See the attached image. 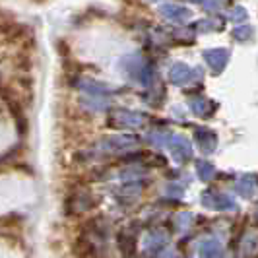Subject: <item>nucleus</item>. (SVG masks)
Segmentation results:
<instances>
[{
	"label": "nucleus",
	"instance_id": "4",
	"mask_svg": "<svg viewBox=\"0 0 258 258\" xmlns=\"http://www.w3.org/2000/svg\"><path fill=\"white\" fill-rule=\"evenodd\" d=\"M167 146L169 150H171V154H173V157L177 161H181V163L188 161L192 157V146H190V142L186 138H182V136H171Z\"/></svg>",
	"mask_w": 258,
	"mask_h": 258
},
{
	"label": "nucleus",
	"instance_id": "1",
	"mask_svg": "<svg viewBox=\"0 0 258 258\" xmlns=\"http://www.w3.org/2000/svg\"><path fill=\"white\" fill-rule=\"evenodd\" d=\"M136 144H138L136 136L118 134V136H113V138L103 140L97 148H101V150H99V154H116V152H126V150H132Z\"/></svg>",
	"mask_w": 258,
	"mask_h": 258
},
{
	"label": "nucleus",
	"instance_id": "14",
	"mask_svg": "<svg viewBox=\"0 0 258 258\" xmlns=\"http://www.w3.org/2000/svg\"><path fill=\"white\" fill-rule=\"evenodd\" d=\"M118 248L126 258H132V254L136 252V237L128 231H122L118 235Z\"/></svg>",
	"mask_w": 258,
	"mask_h": 258
},
{
	"label": "nucleus",
	"instance_id": "19",
	"mask_svg": "<svg viewBox=\"0 0 258 258\" xmlns=\"http://www.w3.org/2000/svg\"><path fill=\"white\" fill-rule=\"evenodd\" d=\"M246 20V12L245 8H233L229 12V22H235V24H243Z\"/></svg>",
	"mask_w": 258,
	"mask_h": 258
},
{
	"label": "nucleus",
	"instance_id": "18",
	"mask_svg": "<svg viewBox=\"0 0 258 258\" xmlns=\"http://www.w3.org/2000/svg\"><path fill=\"white\" fill-rule=\"evenodd\" d=\"M250 37H252V27L250 26H239L233 29V39H235V41L245 43V41H248Z\"/></svg>",
	"mask_w": 258,
	"mask_h": 258
},
{
	"label": "nucleus",
	"instance_id": "2",
	"mask_svg": "<svg viewBox=\"0 0 258 258\" xmlns=\"http://www.w3.org/2000/svg\"><path fill=\"white\" fill-rule=\"evenodd\" d=\"M111 124L116 128H140L144 124V115L136 111H128V109H120L113 115Z\"/></svg>",
	"mask_w": 258,
	"mask_h": 258
},
{
	"label": "nucleus",
	"instance_id": "9",
	"mask_svg": "<svg viewBox=\"0 0 258 258\" xmlns=\"http://www.w3.org/2000/svg\"><path fill=\"white\" fill-rule=\"evenodd\" d=\"M198 254L200 258H223V246L218 239H208V241L200 243Z\"/></svg>",
	"mask_w": 258,
	"mask_h": 258
},
{
	"label": "nucleus",
	"instance_id": "8",
	"mask_svg": "<svg viewBox=\"0 0 258 258\" xmlns=\"http://www.w3.org/2000/svg\"><path fill=\"white\" fill-rule=\"evenodd\" d=\"M68 202H72V206H66L68 214H80V212H86L91 208V194L82 190V192L72 194L68 198Z\"/></svg>",
	"mask_w": 258,
	"mask_h": 258
},
{
	"label": "nucleus",
	"instance_id": "6",
	"mask_svg": "<svg viewBox=\"0 0 258 258\" xmlns=\"http://www.w3.org/2000/svg\"><path fill=\"white\" fill-rule=\"evenodd\" d=\"M204 204H206V206H212L214 210H220V212L235 210V202H233L231 196H227V194L206 192L204 194Z\"/></svg>",
	"mask_w": 258,
	"mask_h": 258
},
{
	"label": "nucleus",
	"instance_id": "3",
	"mask_svg": "<svg viewBox=\"0 0 258 258\" xmlns=\"http://www.w3.org/2000/svg\"><path fill=\"white\" fill-rule=\"evenodd\" d=\"M159 12H161V16H163L165 20L173 22V24H186V22L190 20V16H192V12H190L188 8H184L181 4H175V2L161 4Z\"/></svg>",
	"mask_w": 258,
	"mask_h": 258
},
{
	"label": "nucleus",
	"instance_id": "15",
	"mask_svg": "<svg viewBox=\"0 0 258 258\" xmlns=\"http://www.w3.org/2000/svg\"><path fill=\"white\" fill-rule=\"evenodd\" d=\"M190 109H192L194 115L198 116H210L214 111H216V105L212 101H206V99H192L190 103Z\"/></svg>",
	"mask_w": 258,
	"mask_h": 258
},
{
	"label": "nucleus",
	"instance_id": "13",
	"mask_svg": "<svg viewBox=\"0 0 258 258\" xmlns=\"http://www.w3.org/2000/svg\"><path fill=\"white\" fill-rule=\"evenodd\" d=\"M237 192L245 198H252L256 194V177L254 175H245L237 182Z\"/></svg>",
	"mask_w": 258,
	"mask_h": 258
},
{
	"label": "nucleus",
	"instance_id": "11",
	"mask_svg": "<svg viewBox=\"0 0 258 258\" xmlns=\"http://www.w3.org/2000/svg\"><path fill=\"white\" fill-rule=\"evenodd\" d=\"M165 243H167V239H165V235L161 231H152L148 233V237H146V252L148 254H157L159 250H163L165 248Z\"/></svg>",
	"mask_w": 258,
	"mask_h": 258
},
{
	"label": "nucleus",
	"instance_id": "7",
	"mask_svg": "<svg viewBox=\"0 0 258 258\" xmlns=\"http://www.w3.org/2000/svg\"><path fill=\"white\" fill-rule=\"evenodd\" d=\"M190 78H192V70L184 64V62H177V64L171 66V70H169V80H171V84H175V86H184V84H188Z\"/></svg>",
	"mask_w": 258,
	"mask_h": 258
},
{
	"label": "nucleus",
	"instance_id": "22",
	"mask_svg": "<svg viewBox=\"0 0 258 258\" xmlns=\"http://www.w3.org/2000/svg\"><path fill=\"white\" fill-rule=\"evenodd\" d=\"M192 2H196V4H204L206 0H192Z\"/></svg>",
	"mask_w": 258,
	"mask_h": 258
},
{
	"label": "nucleus",
	"instance_id": "23",
	"mask_svg": "<svg viewBox=\"0 0 258 258\" xmlns=\"http://www.w3.org/2000/svg\"><path fill=\"white\" fill-rule=\"evenodd\" d=\"M148 2H161V0H148Z\"/></svg>",
	"mask_w": 258,
	"mask_h": 258
},
{
	"label": "nucleus",
	"instance_id": "16",
	"mask_svg": "<svg viewBox=\"0 0 258 258\" xmlns=\"http://www.w3.org/2000/svg\"><path fill=\"white\" fill-rule=\"evenodd\" d=\"M214 173H216V169H214V165L210 161H198L196 163V175L200 177V181L208 182L214 177Z\"/></svg>",
	"mask_w": 258,
	"mask_h": 258
},
{
	"label": "nucleus",
	"instance_id": "20",
	"mask_svg": "<svg viewBox=\"0 0 258 258\" xmlns=\"http://www.w3.org/2000/svg\"><path fill=\"white\" fill-rule=\"evenodd\" d=\"M169 140H171V136L169 134H161V132H155L154 136H150V142L157 146V148H161V146H167Z\"/></svg>",
	"mask_w": 258,
	"mask_h": 258
},
{
	"label": "nucleus",
	"instance_id": "21",
	"mask_svg": "<svg viewBox=\"0 0 258 258\" xmlns=\"http://www.w3.org/2000/svg\"><path fill=\"white\" fill-rule=\"evenodd\" d=\"M190 223H192V216L188 212H182L181 216H179V229H188Z\"/></svg>",
	"mask_w": 258,
	"mask_h": 258
},
{
	"label": "nucleus",
	"instance_id": "5",
	"mask_svg": "<svg viewBox=\"0 0 258 258\" xmlns=\"http://www.w3.org/2000/svg\"><path fill=\"white\" fill-rule=\"evenodd\" d=\"M204 56H206V62L210 64V68L214 70V74L223 72V68L227 66V60H229V52L225 49H210L204 52Z\"/></svg>",
	"mask_w": 258,
	"mask_h": 258
},
{
	"label": "nucleus",
	"instance_id": "17",
	"mask_svg": "<svg viewBox=\"0 0 258 258\" xmlns=\"http://www.w3.org/2000/svg\"><path fill=\"white\" fill-rule=\"evenodd\" d=\"M86 107H90L91 111H105L109 107V99L107 97H91V95H84L82 99Z\"/></svg>",
	"mask_w": 258,
	"mask_h": 258
},
{
	"label": "nucleus",
	"instance_id": "12",
	"mask_svg": "<svg viewBox=\"0 0 258 258\" xmlns=\"http://www.w3.org/2000/svg\"><path fill=\"white\" fill-rule=\"evenodd\" d=\"M142 182L140 181H128L124 182L122 186H120V190H118V200H122V202H134L140 192H142Z\"/></svg>",
	"mask_w": 258,
	"mask_h": 258
},
{
	"label": "nucleus",
	"instance_id": "10",
	"mask_svg": "<svg viewBox=\"0 0 258 258\" xmlns=\"http://www.w3.org/2000/svg\"><path fill=\"white\" fill-rule=\"evenodd\" d=\"M196 144L204 154H212L216 150V132L208 128L196 130Z\"/></svg>",
	"mask_w": 258,
	"mask_h": 258
}]
</instances>
